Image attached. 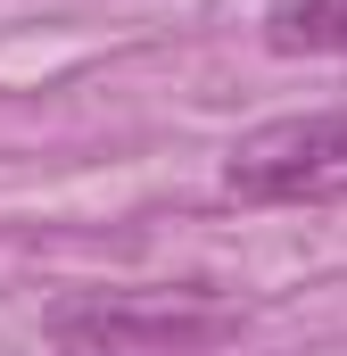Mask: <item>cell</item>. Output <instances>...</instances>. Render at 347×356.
Returning <instances> with one entry per match:
<instances>
[{
    "instance_id": "2",
    "label": "cell",
    "mask_w": 347,
    "mask_h": 356,
    "mask_svg": "<svg viewBox=\"0 0 347 356\" xmlns=\"http://www.w3.org/2000/svg\"><path fill=\"white\" fill-rule=\"evenodd\" d=\"M264 50L281 58H347V0H273Z\"/></svg>"
},
{
    "instance_id": "1",
    "label": "cell",
    "mask_w": 347,
    "mask_h": 356,
    "mask_svg": "<svg viewBox=\"0 0 347 356\" xmlns=\"http://www.w3.org/2000/svg\"><path fill=\"white\" fill-rule=\"evenodd\" d=\"M223 191L257 199V207L347 199V108H314V116H281V124L240 133L223 158Z\"/></svg>"
},
{
    "instance_id": "3",
    "label": "cell",
    "mask_w": 347,
    "mask_h": 356,
    "mask_svg": "<svg viewBox=\"0 0 347 356\" xmlns=\"http://www.w3.org/2000/svg\"><path fill=\"white\" fill-rule=\"evenodd\" d=\"M91 356H116V348H91Z\"/></svg>"
}]
</instances>
